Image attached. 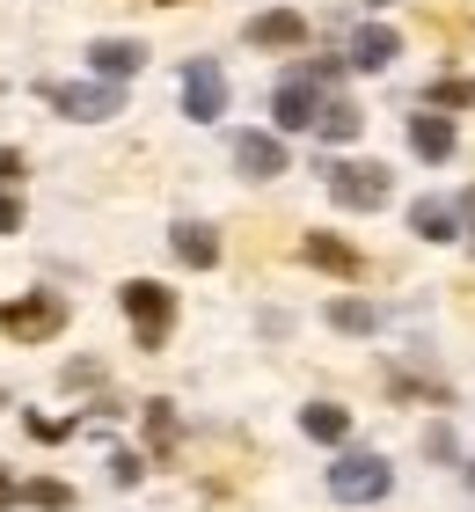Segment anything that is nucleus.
<instances>
[{
  "mask_svg": "<svg viewBox=\"0 0 475 512\" xmlns=\"http://www.w3.org/2000/svg\"><path fill=\"white\" fill-rule=\"evenodd\" d=\"M183 118H198V125L227 118V74L212 59H190L183 66Z\"/></svg>",
  "mask_w": 475,
  "mask_h": 512,
  "instance_id": "nucleus-6",
  "label": "nucleus"
},
{
  "mask_svg": "<svg viewBox=\"0 0 475 512\" xmlns=\"http://www.w3.org/2000/svg\"><path fill=\"white\" fill-rule=\"evenodd\" d=\"M322 176H329V198H337L344 213H380V205L395 198L388 161H322Z\"/></svg>",
  "mask_w": 475,
  "mask_h": 512,
  "instance_id": "nucleus-1",
  "label": "nucleus"
},
{
  "mask_svg": "<svg viewBox=\"0 0 475 512\" xmlns=\"http://www.w3.org/2000/svg\"><path fill=\"white\" fill-rule=\"evenodd\" d=\"M15 227H22V198L0 191V235H15Z\"/></svg>",
  "mask_w": 475,
  "mask_h": 512,
  "instance_id": "nucleus-23",
  "label": "nucleus"
},
{
  "mask_svg": "<svg viewBox=\"0 0 475 512\" xmlns=\"http://www.w3.org/2000/svg\"><path fill=\"white\" fill-rule=\"evenodd\" d=\"M110 476H117V483H139V476H147V461H139V454H117Z\"/></svg>",
  "mask_w": 475,
  "mask_h": 512,
  "instance_id": "nucleus-22",
  "label": "nucleus"
},
{
  "mask_svg": "<svg viewBox=\"0 0 475 512\" xmlns=\"http://www.w3.org/2000/svg\"><path fill=\"white\" fill-rule=\"evenodd\" d=\"M410 227H417L424 242H454L461 235V213H454V205H439V198H417L410 205Z\"/></svg>",
  "mask_w": 475,
  "mask_h": 512,
  "instance_id": "nucleus-16",
  "label": "nucleus"
},
{
  "mask_svg": "<svg viewBox=\"0 0 475 512\" xmlns=\"http://www.w3.org/2000/svg\"><path fill=\"white\" fill-rule=\"evenodd\" d=\"M169 249L183 256L190 271H212V264H220V235L198 227V220H176V227H169Z\"/></svg>",
  "mask_w": 475,
  "mask_h": 512,
  "instance_id": "nucleus-13",
  "label": "nucleus"
},
{
  "mask_svg": "<svg viewBox=\"0 0 475 512\" xmlns=\"http://www.w3.org/2000/svg\"><path fill=\"white\" fill-rule=\"evenodd\" d=\"M249 44H256V52H293V44H307V15H293V8L256 15L249 22Z\"/></svg>",
  "mask_w": 475,
  "mask_h": 512,
  "instance_id": "nucleus-11",
  "label": "nucleus"
},
{
  "mask_svg": "<svg viewBox=\"0 0 475 512\" xmlns=\"http://www.w3.org/2000/svg\"><path fill=\"white\" fill-rule=\"evenodd\" d=\"M271 118L285 125V132H315V118H322V96H315V81H285L278 96H271Z\"/></svg>",
  "mask_w": 475,
  "mask_h": 512,
  "instance_id": "nucleus-9",
  "label": "nucleus"
},
{
  "mask_svg": "<svg viewBox=\"0 0 475 512\" xmlns=\"http://www.w3.org/2000/svg\"><path fill=\"white\" fill-rule=\"evenodd\" d=\"M117 300H125V315H132L139 344L154 352V344L169 337V322H176V293L161 286V278H125V293H117Z\"/></svg>",
  "mask_w": 475,
  "mask_h": 512,
  "instance_id": "nucleus-2",
  "label": "nucleus"
},
{
  "mask_svg": "<svg viewBox=\"0 0 475 512\" xmlns=\"http://www.w3.org/2000/svg\"><path fill=\"white\" fill-rule=\"evenodd\" d=\"M22 505H37V512H66V505H74V491H66L59 476H37V483H22Z\"/></svg>",
  "mask_w": 475,
  "mask_h": 512,
  "instance_id": "nucleus-20",
  "label": "nucleus"
},
{
  "mask_svg": "<svg viewBox=\"0 0 475 512\" xmlns=\"http://www.w3.org/2000/svg\"><path fill=\"white\" fill-rule=\"evenodd\" d=\"M461 205H468V213H475V191H468V198H461Z\"/></svg>",
  "mask_w": 475,
  "mask_h": 512,
  "instance_id": "nucleus-26",
  "label": "nucleus"
},
{
  "mask_svg": "<svg viewBox=\"0 0 475 512\" xmlns=\"http://www.w3.org/2000/svg\"><path fill=\"white\" fill-rule=\"evenodd\" d=\"M0 330H8L15 344H44V337L66 330V300L59 293H22V300L0 308Z\"/></svg>",
  "mask_w": 475,
  "mask_h": 512,
  "instance_id": "nucleus-4",
  "label": "nucleus"
},
{
  "mask_svg": "<svg viewBox=\"0 0 475 512\" xmlns=\"http://www.w3.org/2000/svg\"><path fill=\"white\" fill-rule=\"evenodd\" d=\"M424 103H432V110H475V81H468V74L432 81V88H424Z\"/></svg>",
  "mask_w": 475,
  "mask_h": 512,
  "instance_id": "nucleus-19",
  "label": "nucleus"
},
{
  "mask_svg": "<svg viewBox=\"0 0 475 512\" xmlns=\"http://www.w3.org/2000/svg\"><path fill=\"white\" fill-rule=\"evenodd\" d=\"M315 132L329 139V147H351V139L366 132V110H359V103H344V96H329V103H322V118H315Z\"/></svg>",
  "mask_w": 475,
  "mask_h": 512,
  "instance_id": "nucleus-14",
  "label": "nucleus"
},
{
  "mask_svg": "<svg viewBox=\"0 0 475 512\" xmlns=\"http://www.w3.org/2000/svg\"><path fill=\"white\" fill-rule=\"evenodd\" d=\"M147 432H154V454H169L176 447V410L169 403H147Z\"/></svg>",
  "mask_w": 475,
  "mask_h": 512,
  "instance_id": "nucleus-21",
  "label": "nucleus"
},
{
  "mask_svg": "<svg viewBox=\"0 0 475 512\" xmlns=\"http://www.w3.org/2000/svg\"><path fill=\"white\" fill-rule=\"evenodd\" d=\"M0 505H22V483H15L8 469H0Z\"/></svg>",
  "mask_w": 475,
  "mask_h": 512,
  "instance_id": "nucleus-25",
  "label": "nucleus"
},
{
  "mask_svg": "<svg viewBox=\"0 0 475 512\" xmlns=\"http://www.w3.org/2000/svg\"><path fill=\"white\" fill-rule=\"evenodd\" d=\"M300 432L322 439V447H337V439L351 432V410H344V403H307V410H300Z\"/></svg>",
  "mask_w": 475,
  "mask_h": 512,
  "instance_id": "nucleus-17",
  "label": "nucleus"
},
{
  "mask_svg": "<svg viewBox=\"0 0 475 512\" xmlns=\"http://www.w3.org/2000/svg\"><path fill=\"white\" fill-rule=\"evenodd\" d=\"M161 8H183V0H161Z\"/></svg>",
  "mask_w": 475,
  "mask_h": 512,
  "instance_id": "nucleus-27",
  "label": "nucleus"
},
{
  "mask_svg": "<svg viewBox=\"0 0 475 512\" xmlns=\"http://www.w3.org/2000/svg\"><path fill=\"white\" fill-rule=\"evenodd\" d=\"M329 322H337L344 337H366L373 330V300H359V293H344V300H329Z\"/></svg>",
  "mask_w": 475,
  "mask_h": 512,
  "instance_id": "nucleus-18",
  "label": "nucleus"
},
{
  "mask_svg": "<svg viewBox=\"0 0 475 512\" xmlns=\"http://www.w3.org/2000/svg\"><path fill=\"white\" fill-rule=\"evenodd\" d=\"M388 491H395V469L380 454H344L337 469H329V498H337V505H373Z\"/></svg>",
  "mask_w": 475,
  "mask_h": 512,
  "instance_id": "nucleus-3",
  "label": "nucleus"
},
{
  "mask_svg": "<svg viewBox=\"0 0 475 512\" xmlns=\"http://www.w3.org/2000/svg\"><path fill=\"white\" fill-rule=\"evenodd\" d=\"M410 147H417V161H446V154H454V118H446V110L410 118Z\"/></svg>",
  "mask_w": 475,
  "mask_h": 512,
  "instance_id": "nucleus-15",
  "label": "nucleus"
},
{
  "mask_svg": "<svg viewBox=\"0 0 475 512\" xmlns=\"http://www.w3.org/2000/svg\"><path fill=\"white\" fill-rule=\"evenodd\" d=\"M373 8H380V0H373Z\"/></svg>",
  "mask_w": 475,
  "mask_h": 512,
  "instance_id": "nucleus-28",
  "label": "nucleus"
},
{
  "mask_svg": "<svg viewBox=\"0 0 475 512\" xmlns=\"http://www.w3.org/2000/svg\"><path fill=\"white\" fill-rule=\"evenodd\" d=\"M8 183H22V154H15V147H0V191H8Z\"/></svg>",
  "mask_w": 475,
  "mask_h": 512,
  "instance_id": "nucleus-24",
  "label": "nucleus"
},
{
  "mask_svg": "<svg viewBox=\"0 0 475 512\" xmlns=\"http://www.w3.org/2000/svg\"><path fill=\"white\" fill-rule=\"evenodd\" d=\"M234 169H242L249 183L285 176V139L278 132H242V139H234Z\"/></svg>",
  "mask_w": 475,
  "mask_h": 512,
  "instance_id": "nucleus-7",
  "label": "nucleus"
},
{
  "mask_svg": "<svg viewBox=\"0 0 475 512\" xmlns=\"http://www.w3.org/2000/svg\"><path fill=\"white\" fill-rule=\"evenodd\" d=\"M88 66L117 88L125 74H139V66H147V44H139V37H95V44H88Z\"/></svg>",
  "mask_w": 475,
  "mask_h": 512,
  "instance_id": "nucleus-8",
  "label": "nucleus"
},
{
  "mask_svg": "<svg viewBox=\"0 0 475 512\" xmlns=\"http://www.w3.org/2000/svg\"><path fill=\"white\" fill-rule=\"evenodd\" d=\"M300 256H307L315 271H337V278H366V256L351 249V242H337V235H307V242H300Z\"/></svg>",
  "mask_w": 475,
  "mask_h": 512,
  "instance_id": "nucleus-12",
  "label": "nucleus"
},
{
  "mask_svg": "<svg viewBox=\"0 0 475 512\" xmlns=\"http://www.w3.org/2000/svg\"><path fill=\"white\" fill-rule=\"evenodd\" d=\"M395 59H402V37L388 30V22H366V30L351 37V66H359V74H388Z\"/></svg>",
  "mask_w": 475,
  "mask_h": 512,
  "instance_id": "nucleus-10",
  "label": "nucleus"
},
{
  "mask_svg": "<svg viewBox=\"0 0 475 512\" xmlns=\"http://www.w3.org/2000/svg\"><path fill=\"white\" fill-rule=\"evenodd\" d=\"M44 103H52L59 118L95 125V118H117V110H125V88H110V81H52V88H44Z\"/></svg>",
  "mask_w": 475,
  "mask_h": 512,
  "instance_id": "nucleus-5",
  "label": "nucleus"
}]
</instances>
